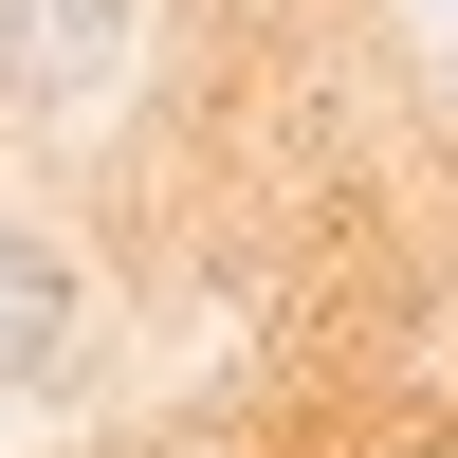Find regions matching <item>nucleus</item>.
Returning <instances> with one entry per match:
<instances>
[{
    "label": "nucleus",
    "mask_w": 458,
    "mask_h": 458,
    "mask_svg": "<svg viewBox=\"0 0 458 458\" xmlns=\"http://www.w3.org/2000/svg\"><path fill=\"white\" fill-rule=\"evenodd\" d=\"M129 73V0H0V110H92Z\"/></svg>",
    "instance_id": "f257e3e1"
},
{
    "label": "nucleus",
    "mask_w": 458,
    "mask_h": 458,
    "mask_svg": "<svg viewBox=\"0 0 458 458\" xmlns=\"http://www.w3.org/2000/svg\"><path fill=\"white\" fill-rule=\"evenodd\" d=\"M55 367H73V257L0 220V386H55Z\"/></svg>",
    "instance_id": "f03ea898"
}]
</instances>
